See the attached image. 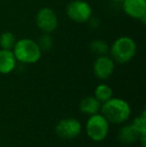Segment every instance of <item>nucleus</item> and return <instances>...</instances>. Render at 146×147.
<instances>
[{
  "instance_id": "f257e3e1",
  "label": "nucleus",
  "mask_w": 146,
  "mask_h": 147,
  "mask_svg": "<svg viewBox=\"0 0 146 147\" xmlns=\"http://www.w3.org/2000/svg\"><path fill=\"white\" fill-rule=\"evenodd\" d=\"M101 114L109 123L121 124L129 119L131 108L128 102L121 98H110L101 105Z\"/></svg>"
},
{
  "instance_id": "f03ea898",
  "label": "nucleus",
  "mask_w": 146,
  "mask_h": 147,
  "mask_svg": "<svg viewBox=\"0 0 146 147\" xmlns=\"http://www.w3.org/2000/svg\"><path fill=\"white\" fill-rule=\"evenodd\" d=\"M12 52L16 60L25 64L36 63L42 54L37 42L30 38H22L16 41Z\"/></svg>"
},
{
  "instance_id": "7ed1b4c3",
  "label": "nucleus",
  "mask_w": 146,
  "mask_h": 147,
  "mask_svg": "<svg viewBox=\"0 0 146 147\" xmlns=\"http://www.w3.org/2000/svg\"><path fill=\"white\" fill-rule=\"evenodd\" d=\"M110 54L111 58L117 63H127L136 54V44L130 37H119L111 45Z\"/></svg>"
},
{
  "instance_id": "20e7f679",
  "label": "nucleus",
  "mask_w": 146,
  "mask_h": 147,
  "mask_svg": "<svg viewBox=\"0 0 146 147\" xmlns=\"http://www.w3.org/2000/svg\"><path fill=\"white\" fill-rule=\"evenodd\" d=\"M85 130L87 136L91 140L100 142L107 137L109 133V122L102 114L90 115L85 125Z\"/></svg>"
},
{
  "instance_id": "39448f33",
  "label": "nucleus",
  "mask_w": 146,
  "mask_h": 147,
  "mask_svg": "<svg viewBox=\"0 0 146 147\" xmlns=\"http://www.w3.org/2000/svg\"><path fill=\"white\" fill-rule=\"evenodd\" d=\"M66 14L69 19L76 23H84L91 17L92 8L84 0H74L67 5Z\"/></svg>"
},
{
  "instance_id": "423d86ee",
  "label": "nucleus",
  "mask_w": 146,
  "mask_h": 147,
  "mask_svg": "<svg viewBox=\"0 0 146 147\" xmlns=\"http://www.w3.org/2000/svg\"><path fill=\"white\" fill-rule=\"evenodd\" d=\"M36 25L44 33H51L57 28L58 19L54 10L49 7H43L39 9L35 17Z\"/></svg>"
},
{
  "instance_id": "0eeeda50",
  "label": "nucleus",
  "mask_w": 146,
  "mask_h": 147,
  "mask_svg": "<svg viewBox=\"0 0 146 147\" xmlns=\"http://www.w3.org/2000/svg\"><path fill=\"white\" fill-rule=\"evenodd\" d=\"M82 125L75 118H65L57 123L55 132L63 139H73L80 135Z\"/></svg>"
},
{
  "instance_id": "6e6552de",
  "label": "nucleus",
  "mask_w": 146,
  "mask_h": 147,
  "mask_svg": "<svg viewBox=\"0 0 146 147\" xmlns=\"http://www.w3.org/2000/svg\"><path fill=\"white\" fill-rule=\"evenodd\" d=\"M114 60L107 55H100L95 59L93 64L94 75L99 79H107L114 72Z\"/></svg>"
},
{
  "instance_id": "1a4fd4ad",
  "label": "nucleus",
  "mask_w": 146,
  "mask_h": 147,
  "mask_svg": "<svg viewBox=\"0 0 146 147\" xmlns=\"http://www.w3.org/2000/svg\"><path fill=\"white\" fill-rule=\"evenodd\" d=\"M123 10L134 19H141L145 22L146 17V0H124Z\"/></svg>"
},
{
  "instance_id": "9d476101",
  "label": "nucleus",
  "mask_w": 146,
  "mask_h": 147,
  "mask_svg": "<svg viewBox=\"0 0 146 147\" xmlns=\"http://www.w3.org/2000/svg\"><path fill=\"white\" fill-rule=\"evenodd\" d=\"M16 58L12 50L1 49L0 50V73L9 74L15 69Z\"/></svg>"
},
{
  "instance_id": "9b49d317",
  "label": "nucleus",
  "mask_w": 146,
  "mask_h": 147,
  "mask_svg": "<svg viewBox=\"0 0 146 147\" xmlns=\"http://www.w3.org/2000/svg\"><path fill=\"white\" fill-rule=\"evenodd\" d=\"M118 139L123 144H133L138 141L139 134L132 124H127L119 130Z\"/></svg>"
},
{
  "instance_id": "f8f14e48",
  "label": "nucleus",
  "mask_w": 146,
  "mask_h": 147,
  "mask_svg": "<svg viewBox=\"0 0 146 147\" xmlns=\"http://www.w3.org/2000/svg\"><path fill=\"white\" fill-rule=\"evenodd\" d=\"M101 108V103L94 96H87L83 98L79 103V109L81 112L87 115H93L99 112Z\"/></svg>"
},
{
  "instance_id": "ddd939ff",
  "label": "nucleus",
  "mask_w": 146,
  "mask_h": 147,
  "mask_svg": "<svg viewBox=\"0 0 146 147\" xmlns=\"http://www.w3.org/2000/svg\"><path fill=\"white\" fill-rule=\"evenodd\" d=\"M113 91L110 86L106 84H99L94 90V97L99 101L100 103H103L105 101L112 98Z\"/></svg>"
},
{
  "instance_id": "4468645a",
  "label": "nucleus",
  "mask_w": 146,
  "mask_h": 147,
  "mask_svg": "<svg viewBox=\"0 0 146 147\" xmlns=\"http://www.w3.org/2000/svg\"><path fill=\"white\" fill-rule=\"evenodd\" d=\"M15 36L10 31H5L0 35V47H1V49L12 50L14 45H15Z\"/></svg>"
},
{
  "instance_id": "2eb2a0df",
  "label": "nucleus",
  "mask_w": 146,
  "mask_h": 147,
  "mask_svg": "<svg viewBox=\"0 0 146 147\" xmlns=\"http://www.w3.org/2000/svg\"><path fill=\"white\" fill-rule=\"evenodd\" d=\"M131 124H132L133 127L136 129V131L138 132L139 138L146 137V115H145V111H143L141 115L135 117L134 119H133V121Z\"/></svg>"
},
{
  "instance_id": "dca6fc26",
  "label": "nucleus",
  "mask_w": 146,
  "mask_h": 147,
  "mask_svg": "<svg viewBox=\"0 0 146 147\" xmlns=\"http://www.w3.org/2000/svg\"><path fill=\"white\" fill-rule=\"evenodd\" d=\"M108 45L103 40H94L90 44V50L96 55H105L108 52Z\"/></svg>"
},
{
  "instance_id": "f3484780",
  "label": "nucleus",
  "mask_w": 146,
  "mask_h": 147,
  "mask_svg": "<svg viewBox=\"0 0 146 147\" xmlns=\"http://www.w3.org/2000/svg\"><path fill=\"white\" fill-rule=\"evenodd\" d=\"M37 44H38L39 48L41 49V51L50 50L53 45L52 37L50 36L49 33H44V34H42L39 37V40L37 42Z\"/></svg>"
},
{
  "instance_id": "a211bd4d",
  "label": "nucleus",
  "mask_w": 146,
  "mask_h": 147,
  "mask_svg": "<svg viewBox=\"0 0 146 147\" xmlns=\"http://www.w3.org/2000/svg\"><path fill=\"white\" fill-rule=\"evenodd\" d=\"M112 1H116V2H122V1H124V0H112Z\"/></svg>"
}]
</instances>
